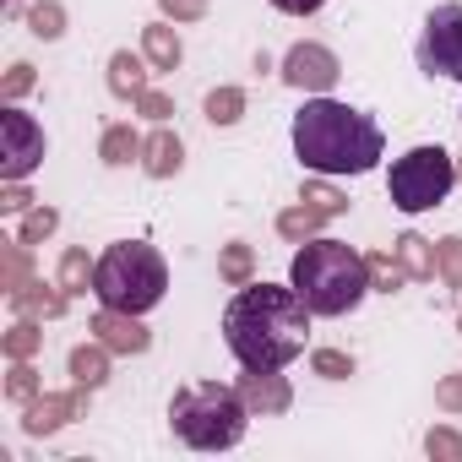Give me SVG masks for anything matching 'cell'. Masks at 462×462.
<instances>
[{"label": "cell", "instance_id": "cell-1", "mask_svg": "<svg viewBox=\"0 0 462 462\" xmlns=\"http://www.w3.org/2000/svg\"><path fill=\"white\" fill-rule=\"evenodd\" d=\"M310 305L294 283H245L223 310V343L245 370H283L305 354Z\"/></svg>", "mask_w": 462, "mask_h": 462}, {"label": "cell", "instance_id": "cell-2", "mask_svg": "<svg viewBox=\"0 0 462 462\" xmlns=\"http://www.w3.org/2000/svg\"><path fill=\"white\" fill-rule=\"evenodd\" d=\"M386 152V136L381 125L354 109V104H337V98H305V109L294 115V158L310 169V174H370Z\"/></svg>", "mask_w": 462, "mask_h": 462}, {"label": "cell", "instance_id": "cell-3", "mask_svg": "<svg viewBox=\"0 0 462 462\" xmlns=\"http://www.w3.org/2000/svg\"><path fill=\"white\" fill-rule=\"evenodd\" d=\"M289 283H294V294L310 305V316H348V310H359V300L370 294V267H365V256H359L354 245L316 235V240H305V245L294 251Z\"/></svg>", "mask_w": 462, "mask_h": 462}, {"label": "cell", "instance_id": "cell-4", "mask_svg": "<svg viewBox=\"0 0 462 462\" xmlns=\"http://www.w3.org/2000/svg\"><path fill=\"white\" fill-rule=\"evenodd\" d=\"M251 419L256 413L245 408V397L235 386H217V381H190V386H180L169 397V430L190 451H228V446H240Z\"/></svg>", "mask_w": 462, "mask_h": 462}, {"label": "cell", "instance_id": "cell-5", "mask_svg": "<svg viewBox=\"0 0 462 462\" xmlns=\"http://www.w3.org/2000/svg\"><path fill=\"white\" fill-rule=\"evenodd\" d=\"M163 289H169V267H163V256H158L147 240H115V245L98 256V273H93L98 305L147 316V310L163 300Z\"/></svg>", "mask_w": 462, "mask_h": 462}, {"label": "cell", "instance_id": "cell-6", "mask_svg": "<svg viewBox=\"0 0 462 462\" xmlns=\"http://www.w3.org/2000/svg\"><path fill=\"white\" fill-rule=\"evenodd\" d=\"M451 185H457V158H451L440 142L408 147V152L392 163V174H386V196H392V207L408 212V217L440 207V201L451 196Z\"/></svg>", "mask_w": 462, "mask_h": 462}, {"label": "cell", "instance_id": "cell-7", "mask_svg": "<svg viewBox=\"0 0 462 462\" xmlns=\"http://www.w3.org/2000/svg\"><path fill=\"white\" fill-rule=\"evenodd\" d=\"M413 60H419L424 77L462 82V6H457V0H446V6H435L424 17V33L413 44Z\"/></svg>", "mask_w": 462, "mask_h": 462}, {"label": "cell", "instance_id": "cell-8", "mask_svg": "<svg viewBox=\"0 0 462 462\" xmlns=\"http://www.w3.org/2000/svg\"><path fill=\"white\" fill-rule=\"evenodd\" d=\"M44 125L17 104H0V180H28L44 163Z\"/></svg>", "mask_w": 462, "mask_h": 462}, {"label": "cell", "instance_id": "cell-9", "mask_svg": "<svg viewBox=\"0 0 462 462\" xmlns=\"http://www.w3.org/2000/svg\"><path fill=\"white\" fill-rule=\"evenodd\" d=\"M278 77H283L294 93H305V98H321V93H332V88H337V77H343V60H337L327 44H316V39H300V44L283 55Z\"/></svg>", "mask_w": 462, "mask_h": 462}, {"label": "cell", "instance_id": "cell-10", "mask_svg": "<svg viewBox=\"0 0 462 462\" xmlns=\"http://www.w3.org/2000/svg\"><path fill=\"white\" fill-rule=\"evenodd\" d=\"M88 397H93V386H71V392H39V397L23 408V435L44 440V435L66 430L71 419H82V413H88Z\"/></svg>", "mask_w": 462, "mask_h": 462}, {"label": "cell", "instance_id": "cell-11", "mask_svg": "<svg viewBox=\"0 0 462 462\" xmlns=\"http://www.w3.org/2000/svg\"><path fill=\"white\" fill-rule=\"evenodd\" d=\"M88 332L109 348V354H147L152 348V332L142 327V316H131V310H98L93 321H88Z\"/></svg>", "mask_w": 462, "mask_h": 462}, {"label": "cell", "instance_id": "cell-12", "mask_svg": "<svg viewBox=\"0 0 462 462\" xmlns=\"http://www.w3.org/2000/svg\"><path fill=\"white\" fill-rule=\"evenodd\" d=\"M235 392H240L245 408L262 413V419H278V413H289V402H294V386H289V375H278V370H245V375L235 381Z\"/></svg>", "mask_w": 462, "mask_h": 462}, {"label": "cell", "instance_id": "cell-13", "mask_svg": "<svg viewBox=\"0 0 462 462\" xmlns=\"http://www.w3.org/2000/svg\"><path fill=\"white\" fill-rule=\"evenodd\" d=\"M180 169H185V142H180V131L158 125V131L147 136V147H142V174H152V180H174Z\"/></svg>", "mask_w": 462, "mask_h": 462}, {"label": "cell", "instance_id": "cell-14", "mask_svg": "<svg viewBox=\"0 0 462 462\" xmlns=\"http://www.w3.org/2000/svg\"><path fill=\"white\" fill-rule=\"evenodd\" d=\"M6 300H12L17 316H44V321H60L66 305H71V294H66L60 283H44V278H33L28 289H17V294H6Z\"/></svg>", "mask_w": 462, "mask_h": 462}, {"label": "cell", "instance_id": "cell-15", "mask_svg": "<svg viewBox=\"0 0 462 462\" xmlns=\"http://www.w3.org/2000/svg\"><path fill=\"white\" fill-rule=\"evenodd\" d=\"M392 256H397V267L408 273V283H430V278L440 273V262H435V240L413 235V228L392 240Z\"/></svg>", "mask_w": 462, "mask_h": 462}, {"label": "cell", "instance_id": "cell-16", "mask_svg": "<svg viewBox=\"0 0 462 462\" xmlns=\"http://www.w3.org/2000/svg\"><path fill=\"white\" fill-rule=\"evenodd\" d=\"M147 77H152V60L147 55H131V50H115L109 55V93L115 98H142L147 93Z\"/></svg>", "mask_w": 462, "mask_h": 462}, {"label": "cell", "instance_id": "cell-17", "mask_svg": "<svg viewBox=\"0 0 462 462\" xmlns=\"http://www.w3.org/2000/svg\"><path fill=\"white\" fill-rule=\"evenodd\" d=\"M142 55L152 60V71H174V66L185 60V44H180V33H174V23H169V17L142 28Z\"/></svg>", "mask_w": 462, "mask_h": 462}, {"label": "cell", "instance_id": "cell-18", "mask_svg": "<svg viewBox=\"0 0 462 462\" xmlns=\"http://www.w3.org/2000/svg\"><path fill=\"white\" fill-rule=\"evenodd\" d=\"M142 147H147V136H136V125H131V120H120V125H109V131H104L98 158H104L109 169H125V163H142Z\"/></svg>", "mask_w": 462, "mask_h": 462}, {"label": "cell", "instance_id": "cell-19", "mask_svg": "<svg viewBox=\"0 0 462 462\" xmlns=\"http://www.w3.org/2000/svg\"><path fill=\"white\" fill-rule=\"evenodd\" d=\"M66 370H71L77 386H93V392H98V386L109 381V348H104L98 337H93V343H77L71 359H66Z\"/></svg>", "mask_w": 462, "mask_h": 462}, {"label": "cell", "instance_id": "cell-20", "mask_svg": "<svg viewBox=\"0 0 462 462\" xmlns=\"http://www.w3.org/2000/svg\"><path fill=\"white\" fill-rule=\"evenodd\" d=\"M217 278H223L228 289H245V283H256V251H251L245 240H228V245L217 251Z\"/></svg>", "mask_w": 462, "mask_h": 462}, {"label": "cell", "instance_id": "cell-21", "mask_svg": "<svg viewBox=\"0 0 462 462\" xmlns=\"http://www.w3.org/2000/svg\"><path fill=\"white\" fill-rule=\"evenodd\" d=\"M28 283H33V245L12 240L6 251H0V289L17 294V289H28Z\"/></svg>", "mask_w": 462, "mask_h": 462}, {"label": "cell", "instance_id": "cell-22", "mask_svg": "<svg viewBox=\"0 0 462 462\" xmlns=\"http://www.w3.org/2000/svg\"><path fill=\"white\" fill-rule=\"evenodd\" d=\"M300 201H305V207H316V212H321L327 223L348 212V196H343V190L332 185V174H316V180H305V190H300Z\"/></svg>", "mask_w": 462, "mask_h": 462}, {"label": "cell", "instance_id": "cell-23", "mask_svg": "<svg viewBox=\"0 0 462 462\" xmlns=\"http://www.w3.org/2000/svg\"><path fill=\"white\" fill-rule=\"evenodd\" d=\"M321 223H327V217H321L316 207H305V201H300V207L278 212V235H283L289 245H305V240H316V235H321Z\"/></svg>", "mask_w": 462, "mask_h": 462}, {"label": "cell", "instance_id": "cell-24", "mask_svg": "<svg viewBox=\"0 0 462 462\" xmlns=\"http://www.w3.org/2000/svg\"><path fill=\"white\" fill-rule=\"evenodd\" d=\"M93 273H98V262H93V256H88L82 245H71V251L60 256V289H66L71 300L93 289Z\"/></svg>", "mask_w": 462, "mask_h": 462}, {"label": "cell", "instance_id": "cell-25", "mask_svg": "<svg viewBox=\"0 0 462 462\" xmlns=\"http://www.w3.org/2000/svg\"><path fill=\"white\" fill-rule=\"evenodd\" d=\"M44 348V327H39V316H23L6 337H0V354H6V359H33Z\"/></svg>", "mask_w": 462, "mask_h": 462}, {"label": "cell", "instance_id": "cell-26", "mask_svg": "<svg viewBox=\"0 0 462 462\" xmlns=\"http://www.w3.org/2000/svg\"><path fill=\"white\" fill-rule=\"evenodd\" d=\"M28 33L44 39V44L66 39V6H60V0H39V6H28Z\"/></svg>", "mask_w": 462, "mask_h": 462}, {"label": "cell", "instance_id": "cell-27", "mask_svg": "<svg viewBox=\"0 0 462 462\" xmlns=\"http://www.w3.org/2000/svg\"><path fill=\"white\" fill-rule=\"evenodd\" d=\"M201 115H207L212 125H235V120L245 115V88H212L207 104H201Z\"/></svg>", "mask_w": 462, "mask_h": 462}, {"label": "cell", "instance_id": "cell-28", "mask_svg": "<svg viewBox=\"0 0 462 462\" xmlns=\"http://www.w3.org/2000/svg\"><path fill=\"white\" fill-rule=\"evenodd\" d=\"M44 392V381H39V370H33V359H12V370H6V402H17V408H28L33 397Z\"/></svg>", "mask_w": 462, "mask_h": 462}, {"label": "cell", "instance_id": "cell-29", "mask_svg": "<svg viewBox=\"0 0 462 462\" xmlns=\"http://www.w3.org/2000/svg\"><path fill=\"white\" fill-rule=\"evenodd\" d=\"M365 267H370V289H375V294H397V289L408 283V273L397 267V256H392V251H370V256H365Z\"/></svg>", "mask_w": 462, "mask_h": 462}, {"label": "cell", "instance_id": "cell-30", "mask_svg": "<svg viewBox=\"0 0 462 462\" xmlns=\"http://www.w3.org/2000/svg\"><path fill=\"white\" fill-rule=\"evenodd\" d=\"M60 228V212L55 207H33V212H23V223H17V240L23 245H39V240H50Z\"/></svg>", "mask_w": 462, "mask_h": 462}, {"label": "cell", "instance_id": "cell-31", "mask_svg": "<svg viewBox=\"0 0 462 462\" xmlns=\"http://www.w3.org/2000/svg\"><path fill=\"white\" fill-rule=\"evenodd\" d=\"M435 262H440V278H446V289H451V294H462V240H457V235L435 240Z\"/></svg>", "mask_w": 462, "mask_h": 462}, {"label": "cell", "instance_id": "cell-32", "mask_svg": "<svg viewBox=\"0 0 462 462\" xmlns=\"http://www.w3.org/2000/svg\"><path fill=\"white\" fill-rule=\"evenodd\" d=\"M310 370H316L321 381H348V375H354V354H343V348H316V354H310Z\"/></svg>", "mask_w": 462, "mask_h": 462}, {"label": "cell", "instance_id": "cell-33", "mask_svg": "<svg viewBox=\"0 0 462 462\" xmlns=\"http://www.w3.org/2000/svg\"><path fill=\"white\" fill-rule=\"evenodd\" d=\"M424 451H430L435 462H462V435L446 430V424H430V430H424Z\"/></svg>", "mask_w": 462, "mask_h": 462}, {"label": "cell", "instance_id": "cell-34", "mask_svg": "<svg viewBox=\"0 0 462 462\" xmlns=\"http://www.w3.org/2000/svg\"><path fill=\"white\" fill-rule=\"evenodd\" d=\"M33 82H39V77H33V66H28V60H17L6 77H0V104H17V98H28V93H33Z\"/></svg>", "mask_w": 462, "mask_h": 462}, {"label": "cell", "instance_id": "cell-35", "mask_svg": "<svg viewBox=\"0 0 462 462\" xmlns=\"http://www.w3.org/2000/svg\"><path fill=\"white\" fill-rule=\"evenodd\" d=\"M131 104H136V115H142V120H152V125H169V115H174V98H169V93H158V88H147V93H142V98H131Z\"/></svg>", "mask_w": 462, "mask_h": 462}, {"label": "cell", "instance_id": "cell-36", "mask_svg": "<svg viewBox=\"0 0 462 462\" xmlns=\"http://www.w3.org/2000/svg\"><path fill=\"white\" fill-rule=\"evenodd\" d=\"M0 212H6V217L33 212V196H28V185H23V180H0Z\"/></svg>", "mask_w": 462, "mask_h": 462}, {"label": "cell", "instance_id": "cell-37", "mask_svg": "<svg viewBox=\"0 0 462 462\" xmlns=\"http://www.w3.org/2000/svg\"><path fill=\"white\" fill-rule=\"evenodd\" d=\"M435 408L440 413H462V370H451V375L435 381Z\"/></svg>", "mask_w": 462, "mask_h": 462}, {"label": "cell", "instance_id": "cell-38", "mask_svg": "<svg viewBox=\"0 0 462 462\" xmlns=\"http://www.w3.org/2000/svg\"><path fill=\"white\" fill-rule=\"evenodd\" d=\"M158 12L169 23H201L207 17V0H158Z\"/></svg>", "mask_w": 462, "mask_h": 462}, {"label": "cell", "instance_id": "cell-39", "mask_svg": "<svg viewBox=\"0 0 462 462\" xmlns=\"http://www.w3.org/2000/svg\"><path fill=\"white\" fill-rule=\"evenodd\" d=\"M273 6H278V12H289V17H316L327 0H273Z\"/></svg>", "mask_w": 462, "mask_h": 462}, {"label": "cell", "instance_id": "cell-40", "mask_svg": "<svg viewBox=\"0 0 462 462\" xmlns=\"http://www.w3.org/2000/svg\"><path fill=\"white\" fill-rule=\"evenodd\" d=\"M6 17H28V12H23V0H6Z\"/></svg>", "mask_w": 462, "mask_h": 462}, {"label": "cell", "instance_id": "cell-41", "mask_svg": "<svg viewBox=\"0 0 462 462\" xmlns=\"http://www.w3.org/2000/svg\"><path fill=\"white\" fill-rule=\"evenodd\" d=\"M457 185H462V152H457Z\"/></svg>", "mask_w": 462, "mask_h": 462}, {"label": "cell", "instance_id": "cell-42", "mask_svg": "<svg viewBox=\"0 0 462 462\" xmlns=\"http://www.w3.org/2000/svg\"><path fill=\"white\" fill-rule=\"evenodd\" d=\"M457 332H462V316H457Z\"/></svg>", "mask_w": 462, "mask_h": 462}]
</instances>
